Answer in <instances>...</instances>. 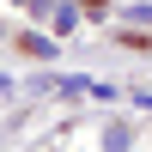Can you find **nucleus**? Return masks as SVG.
Returning a JSON list of instances; mask_svg holds the SVG:
<instances>
[{"label": "nucleus", "mask_w": 152, "mask_h": 152, "mask_svg": "<svg viewBox=\"0 0 152 152\" xmlns=\"http://www.w3.org/2000/svg\"><path fill=\"white\" fill-rule=\"evenodd\" d=\"M104 146L110 152H128V128H104Z\"/></svg>", "instance_id": "nucleus-1"}, {"label": "nucleus", "mask_w": 152, "mask_h": 152, "mask_svg": "<svg viewBox=\"0 0 152 152\" xmlns=\"http://www.w3.org/2000/svg\"><path fill=\"white\" fill-rule=\"evenodd\" d=\"M0 91H12V79H6V73H0Z\"/></svg>", "instance_id": "nucleus-2"}]
</instances>
